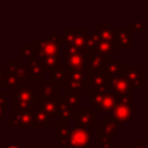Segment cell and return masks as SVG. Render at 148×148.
I'll return each instance as SVG.
<instances>
[{
    "label": "cell",
    "mask_w": 148,
    "mask_h": 148,
    "mask_svg": "<svg viewBox=\"0 0 148 148\" xmlns=\"http://www.w3.org/2000/svg\"><path fill=\"white\" fill-rule=\"evenodd\" d=\"M143 102L148 104V89L147 88H143Z\"/></svg>",
    "instance_id": "obj_41"
},
{
    "label": "cell",
    "mask_w": 148,
    "mask_h": 148,
    "mask_svg": "<svg viewBox=\"0 0 148 148\" xmlns=\"http://www.w3.org/2000/svg\"><path fill=\"white\" fill-rule=\"evenodd\" d=\"M7 71L16 76V79L21 82L24 81H32L29 68L25 64H23L20 59H8L7 60Z\"/></svg>",
    "instance_id": "obj_12"
},
{
    "label": "cell",
    "mask_w": 148,
    "mask_h": 148,
    "mask_svg": "<svg viewBox=\"0 0 148 148\" xmlns=\"http://www.w3.org/2000/svg\"><path fill=\"white\" fill-rule=\"evenodd\" d=\"M71 128V119H59L54 121V139L59 141V148H68Z\"/></svg>",
    "instance_id": "obj_10"
},
{
    "label": "cell",
    "mask_w": 148,
    "mask_h": 148,
    "mask_svg": "<svg viewBox=\"0 0 148 148\" xmlns=\"http://www.w3.org/2000/svg\"><path fill=\"white\" fill-rule=\"evenodd\" d=\"M56 99H57V98H56ZM56 99H52V98H47V99H38L36 104H37L43 111H45L51 118L56 119V118H57Z\"/></svg>",
    "instance_id": "obj_28"
},
{
    "label": "cell",
    "mask_w": 148,
    "mask_h": 148,
    "mask_svg": "<svg viewBox=\"0 0 148 148\" xmlns=\"http://www.w3.org/2000/svg\"><path fill=\"white\" fill-rule=\"evenodd\" d=\"M65 98L76 112L80 110V108H81V91L65 90Z\"/></svg>",
    "instance_id": "obj_29"
},
{
    "label": "cell",
    "mask_w": 148,
    "mask_h": 148,
    "mask_svg": "<svg viewBox=\"0 0 148 148\" xmlns=\"http://www.w3.org/2000/svg\"><path fill=\"white\" fill-rule=\"evenodd\" d=\"M109 91L108 87H101V88H89L86 91V101L90 104L91 108H97L99 103L103 101L105 94Z\"/></svg>",
    "instance_id": "obj_21"
},
{
    "label": "cell",
    "mask_w": 148,
    "mask_h": 148,
    "mask_svg": "<svg viewBox=\"0 0 148 148\" xmlns=\"http://www.w3.org/2000/svg\"><path fill=\"white\" fill-rule=\"evenodd\" d=\"M37 94H38V99H47V98L56 99L58 96H60V86L50 79L39 80Z\"/></svg>",
    "instance_id": "obj_9"
},
{
    "label": "cell",
    "mask_w": 148,
    "mask_h": 148,
    "mask_svg": "<svg viewBox=\"0 0 148 148\" xmlns=\"http://www.w3.org/2000/svg\"><path fill=\"white\" fill-rule=\"evenodd\" d=\"M34 57H37V54H36V50H35L32 43H30V44L25 43L22 45L21 49L17 50V59H20V60H23V59L29 60Z\"/></svg>",
    "instance_id": "obj_32"
},
{
    "label": "cell",
    "mask_w": 148,
    "mask_h": 148,
    "mask_svg": "<svg viewBox=\"0 0 148 148\" xmlns=\"http://www.w3.org/2000/svg\"><path fill=\"white\" fill-rule=\"evenodd\" d=\"M114 35H116V44L119 50H132L133 49V40L134 34L126 28H116L114 27Z\"/></svg>",
    "instance_id": "obj_16"
},
{
    "label": "cell",
    "mask_w": 148,
    "mask_h": 148,
    "mask_svg": "<svg viewBox=\"0 0 148 148\" xmlns=\"http://www.w3.org/2000/svg\"><path fill=\"white\" fill-rule=\"evenodd\" d=\"M3 148H24L22 145H3Z\"/></svg>",
    "instance_id": "obj_40"
},
{
    "label": "cell",
    "mask_w": 148,
    "mask_h": 148,
    "mask_svg": "<svg viewBox=\"0 0 148 148\" xmlns=\"http://www.w3.org/2000/svg\"><path fill=\"white\" fill-rule=\"evenodd\" d=\"M96 50L103 54H106L109 57H113L117 56L119 52V49L117 46V44L114 43H110V42H105V40H98L97 45H96Z\"/></svg>",
    "instance_id": "obj_27"
},
{
    "label": "cell",
    "mask_w": 148,
    "mask_h": 148,
    "mask_svg": "<svg viewBox=\"0 0 148 148\" xmlns=\"http://www.w3.org/2000/svg\"><path fill=\"white\" fill-rule=\"evenodd\" d=\"M90 32L97 36L98 40H105L116 44V35H114V25L113 23H97L96 27L90 29Z\"/></svg>",
    "instance_id": "obj_14"
},
{
    "label": "cell",
    "mask_w": 148,
    "mask_h": 148,
    "mask_svg": "<svg viewBox=\"0 0 148 148\" xmlns=\"http://www.w3.org/2000/svg\"><path fill=\"white\" fill-rule=\"evenodd\" d=\"M3 83H5V87L7 88V91H13L16 87H20L23 84V82L18 81L16 76L7 69H3Z\"/></svg>",
    "instance_id": "obj_30"
},
{
    "label": "cell",
    "mask_w": 148,
    "mask_h": 148,
    "mask_svg": "<svg viewBox=\"0 0 148 148\" xmlns=\"http://www.w3.org/2000/svg\"><path fill=\"white\" fill-rule=\"evenodd\" d=\"M127 28L133 34H143L145 32V23H142V22H138V23L130 22L127 24Z\"/></svg>",
    "instance_id": "obj_35"
},
{
    "label": "cell",
    "mask_w": 148,
    "mask_h": 148,
    "mask_svg": "<svg viewBox=\"0 0 148 148\" xmlns=\"http://www.w3.org/2000/svg\"><path fill=\"white\" fill-rule=\"evenodd\" d=\"M32 45L39 59L47 56L60 57V45L53 44L52 42L49 40V38H34Z\"/></svg>",
    "instance_id": "obj_6"
},
{
    "label": "cell",
    "mask_w": 148,
    "mask_h": 148,
    "mask_svg": "<svg viewBox=\"0 0 148 148\" xmlns=\"http://www.w3.org/2000/svg\"><path fill=\"white\" fill-rule=\"evenodd\" d=\"M111 116L118 123L132 124L134 121V109H133V105L114 103V106H113V109L111 111Z\"/></svg>",
    "instance_id": "obj_11"
},
{
    "label": "cell",
    "mask_w": 148,
    "mask_h": 148,
    "mask_svg": "<svg viewBox=\"0 0 148 148\" xmlns=\"http://www.w3.org/2000/svg\"><path fill=\"white\" fill-rule=\"evenodd\" d=\"M64 66L67 69H87V60L86 56L77 53L72 56H65Z\"/></svg>",
    "instance_id": "obj_22"
},
{
    "label": "cell",
    "mask_w": 148,
    "mask_h": 148,
    "mask_svg": "<svg viewBox=\"0 0 148 148\" xmlns=\"http://www.w3.org/2000/svg\"><path fill=\"white\" fill-rule=\"evenodd\" d=\"M66 75H67V68L64 66V64H60L58 67L49 71V79L58 83L60 87H64Z\"/></svg>",
    "instance_id": "obj_26"
},
{
    "label": "cell",
    "mask_w": 148,
    "mask_h": 148,
    "mask_svg": "<svg viewBox=\"0 0 148 148\" xmlns=\"http://www.w3.org/2000/svg\"><path fill=\"white\" fill-rule=\"evenodd\" d=\"M108 88H109V90L113 91L114 94L133 91L132 84L123 74L114 75V76H108Z\"/></svg>",
    "instance_id": "obj_15"
},
{
    "label": "cell",
    "mask_w": 148,
    "mask_h": 148,
    "mask_svg": "<svg viewBox=\"0 0 148 148\" xmlns=\"http://www.w3.org/2000/svg\"><path fill=\"white\" fill-rule=\"evenodd\" d=\"M92 135L90 130L72 127L68 136V148H91Z\"/></svg>",
    "instance_id": "obj_3"
},
{
    "label": "cell",
    "mask_w": 148,
    "mask_h": 148,
    "mask_svg": "<svg viewBox=\"0 0 148 148\" xmlns=\"http://www.w3.org/2000/svg\"><path fill=\"white\" fill-rule=\"evenodd\" d=\"M114 103H116V94L111 90H109L103 101L99 103V105L95 109L96 110V113H111L113 106H114Z\"/></svg>",
    "instance_id": "obj_25"
},
{
    "label": "cell",
    "mask_w": 148,
    "mask_h": 148,
    "mask_svg": "<svg viewBox=\"0 0 148 148\" xmlns=\"http://www.w3.org/2000/svg\"><path fill=\"white\" fill-rule=\"evenodd\" d=\"M132 84L133 87V91L138 92L140 90V88H142L143 84V71L140 69L139 65H124L123 68V73H121Z\"/></svg>",
    "instance_id": "obj_7"
},
{
    "label": "cell",
    "mask_w": 148,
    "mask_h": 148,
    "mask_svg": "<svg viewBox=\"0 0 148 148\" xmlns=\"http://www.w3.org/2000/svg\"><path fill=\"white\" fill-rule=\"evenodd\" d=\"M113 140L105 135L101 127H96V147L97 148H113Z\"/></svg>",
    "instance_id": "obj_31"
},
{
    "label": "cell",
    "mask_w": 148,
    "mask_h": 148,
    "mask_svg": "<svg viewBox=\"0 0 148 148\" xmlns=\"http://www.w3.org/2000/svg\"><path fill=\"white\" fill-rule=\"evenodd\" d=\"M45 71H50L56 67H58L60 65V57H56V56H47V57H43L39 59Z\"/></svg>",
    "instance_id": "obj_33"
},
{
    "label": "cell",
    "mask_w": 148,
    "mask_h": 148,
    "mask_svg": "<svg viewBox=\"0 0 148 148\" xmlns=\"http://www.w3.org/2000/svg\"><path fill=\"white\" fill-rule=\"evenodd\" d=\"M111 58L106 54H103L95 50H89L86 56L87 60V71H104L106 60Z\"/></svg>",
    "instance_id": "obj_13"
},
{
    "label": "cell",
    "mask_w": 148,
    "mask_h": 148,
    "mask_svg": "<svg viewBox=\"0 0 148 148\" xmlns=\"http://www.w3.org/2000/svg\"><path fill=\"white\" fill-rule=\"evenodd\" d=\"M87 29L86 28H66L64 32V45H76L81 47H86L87 39Z\"/></svg>",
    "instance_id": "obj_8"
},
{
    "label": "cell",
    "mask_w": 148,
    "mask_h": 148,
    "mask_svg": "<svg viewBox=\"0 0 148 148\" xmlns=\"http://www.w3.org/2000/svg\"><path fill=\"white\" fill-rule=\"evenodd\" d=\"M13 113H20L25 110L32 109V106L38 101V94L37 90L34 88V86H20L16 87L13 91Z\"/></svg>",
    "instance_id": "obj_1"
},
{
    "label": "cell",
    "mask_w": 148,
    "mask_h": 148,
    "mask_svg": "<svg viewBox=\"0 0 148 148\" xmlns=\"http://www.w3.org/2000/svg\"><path fill=\"white\" fill-rule=\"evenodd\" d=\"M65 90L87 91V69H67V75L64 84Z\"/></svg>",
    "instance_id": "obj_2"
},
{
    "label": "cell",
    "mask_w": 148,
    "mask_h": 148,
    "mask_svg": "<svg viewBox=\"0 0 148 148\" xmlns=\"http://www.w3.org/2000/svg\"><path fill=\"white\" fill-rule=\"evenodd\" d=\"M27 66L29 68L32 81H39L45 77V69H44L38 57H34V58L29 59Z\"/></svg>",
    "instance_id": "obj_23"
},
{
    "label": "cell",
    "mask_w": 148,
    "mask_h": 148,
    "mask_svg": "<svg viewBox=\"0 0 148 148\" xmlns=\"http://www.w3.org/2000/svg\"><path fill=\"white\" fill-rule=\"evenodd\" d=\"M124 61L121 59H113V57L109 58L105 62V67H104V72L108 76H114V75H119L123 73V68H124Z\"/></svg>",
    "instance_id": "obj_24"
},
{
    "label": "cell",
    "mask_w": 148,
    "mask_h": 148,
    "mask_svg": "<svg viewBox=\"0 0 148 148\" xmlns=\"http://www.w3.org/2000/svg\"><path fill=\"white\" fill-rule=\"evenodd\" d=\"M88 88L108 87V75L104 71H87Z\"/></svg>",
    "instance_id": "obj_19"
},
{
    "label": "cell",
    "mask_w": 148,
    "mask_h": 148,
    "mask_svg": "<svg viewBox=\"0 0 148 148\" xmlns=\"http://www.w3.org/2000/svg\"><path fill=\"white\" fill-rule=\"evenodd\" d=\"M75 118V127L92 130L97 127V113L92 111L91 106H81Z\"/></svg>",
    "instance_id": "obj_4"
},
{
    "label": "cell",
    "mask_w": 148,
    "mask_h": 148,
    "mask_svg": "<svg viewBox=\"0 0 148 148\" xmlns=\"http://www.w3.org/2000/svg\"><path fill=\"white\" fill-rule=\"evenodd\" d=\"M32 113H34V119H35V128H49L50 125L54 124L56 121V119L51 118L37 104L32 106Z\"/></svg>",
    "instance_id": "obj_20"
},
{
    "label": "cell",
    "mask_w": 148,
    "mask_h": 148,
    "mask_svg": "<svg viewBox=\"0 0 148 148\" xmlns=\"http://www.w3.org/2000/svg\"><path fill=\"white\" fill-rule=\"evenodd\" d=\"M56 110L57 118L59 119H71L76 116V111L71 106V104L66 101L65 96H58L56 99Z\"/></svg>",
    "instance_id": "obj_17"
},
{
    "label": "cell",
    "mask_w": 148,
    "mask_h": 148,
    "mask_svg": "<svg viewBox=\"0 0 148 148\" xmlns=\"http://www.w3.org/2000/svg\"><path fill=\"white\" fill-rule=\"evenodd\" d=\"M124 124L118 123L117 120H114L112 117H103L102 118V126H101V131L110 136L112 140L118 139V130L123 128Z\"/></svg>",
    "instance_id": "obj_18"
},
{
    "label": "cell",
    "mask_w": 148,
    "mask_h": 148,
    "mask_svg": "<svg viewBox=\"0 0 148 148\" xmlns=\"http://www.w3.org/2000/svg\"><path fill=\"white\" fill-rule=\"evenodd\" d=\"M47 38H49L50 42H52L56 45L64 44V32L62 34H50Z\"/></svg>",
    "instance_id": "obj_36"
},
{
    "label": "cell",
    "mask_w": 148,
    "mask_h": 148,
    "mask_svg": "<svg viewBox=\"0 0 148 148\" xmlns=\"http://www.w3.org/2000/svg\"><path fill=\"white\" fill-rule=\"evenodd\" d=\"M133 95H134L133 91L116 94V103H118V104H128V105H133Z\"/></svg>",
    "instance_id": "obj_34"
},
{
    "label": "cell",
    "mask_w": 148,
    "mask_h": 148,
    "mask_svg": "<svg viewBox=\"0 0 148 148\" xmlns=\"http://www.w3.org/2000/svg\"><path fill=\"white\" fill-rule=\"evenodd\" d=\"M0 148H3V145H0Z\"/></svg>",
    "instance_id": "obj_44"
},
{
    "label": "cell",
    "mask_w": 148,
    "mask_h": 148,
    "mask_svg": "<svg viewBox=\"0 0 148 148\" xmlns=\"http://www.w3.org/2000/svg\"><path fill=\"white\" fill-rule=\"evenodd\" d=\"M127 148H148V143L143 139H134L132 143H128Z\"/></svg>",
    "instance_id": "obj_37"
},
{
    "label": "cell",
    "mask_w": 148,
    "mask_h": 148,
    "mask_svg": "<svg viewBox=\"0 0 148 148\" xmlns=\"http://www.w3.org/2000/svg\"><path fill=\"white\" fill-rule=\"evenodd\" d=\"M2 106L0 105V123H2Z\"/></svg>",
    "instance_id": "obj_43"
},
{
    "label": "cell",
    "mask_w": 148,
    "mask_h": 148,
    "mask_svg": "<svg viewBox=\"0 0 148 148\" xmlns=\"http://www.w3.org/2000/svg\"><path fill=\"white\" fill-rule=\"evenodd\" d=\"M142 87L148 89V71H143V84H142Z\"/></svg>",
    "instance_id": "obj_39"
},
{
    "label": "cell",
    "mask_w": 148,
    "mask_h": 148,
    "mask_svg": "<svg viewBox=\"0 0 148 148\" xmlns=\"http://www.w3.org/2000/svg\"><path fill=\"white\" fill-rule=\"evenodd\" d=\"M0 105L2 108H6L8 105V98H7V91H0Z\"/></svg>",
    "instance_id": "obj_38"
},
{
    "label": "cell",
    "mask_w": 148,
    "mask_h": 148,
    "mask_svg": "<svg viewBox=\"0 0 148 148\" xmlns=\"http://www.w3.org/2000/svg\"><path fill=\"white\" fill-rule=\"evenodd\" d=\"M35 128V119H34V113L32 109L25 110L23 112L16 113L13 117L7 118V128Z\"/></svg>",
    "instance_id": "obj_5"
},
{
    "label": "cell",
    "mask_w": 148,
    "mask_h": 148,
    "mask_svg": "<svg viewBox=\"0 0 148 148\" xmlns=\"http://www.w3.org/2000/svg\"><path fill=\"white\" fill-rule=\"evenodd\" d=\"M2 54V34H0V56Z\"/></svg>",
    "instance_id": "obj_42"
}]
</instances>
